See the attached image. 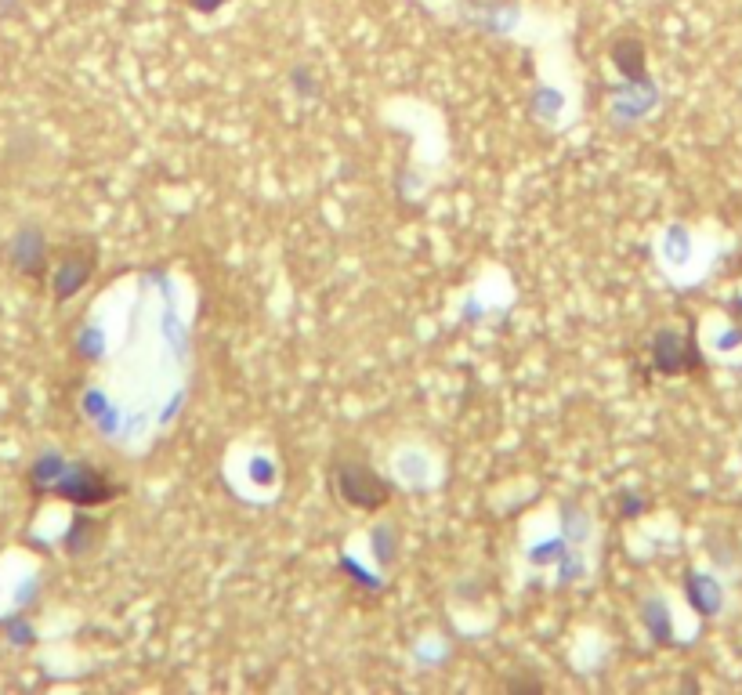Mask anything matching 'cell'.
I'll list each match as a JSON object with an SVG mask.
<instances>
[{
    "instance_id": "cell-1",
    "label": "cell",
    "mask_w": 742,
    "mask_h": 695,
    "mask_svg": "<svg viewBox=\"0 0 742 695\" xmlns=\"http://www.w3.org/2000/svg\"><path fill=\"white\" fill-rule=\"evenodd\" d=\"M333 475H341V496H348L352 504L359 507H381L384 500H388V486H384L381 478L373 475V471H366L362 467V460H337L333 464Z\"/></svg>"
}]
</instances>
